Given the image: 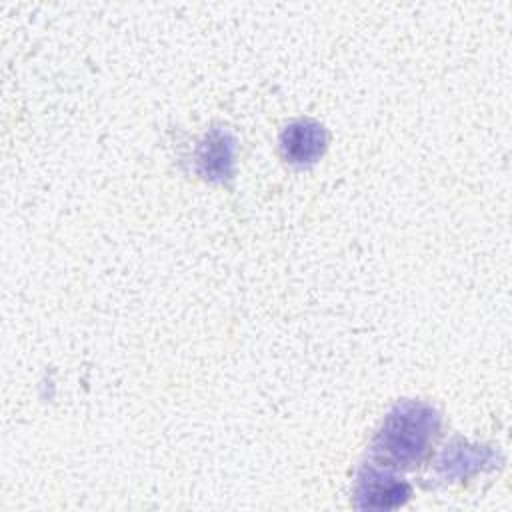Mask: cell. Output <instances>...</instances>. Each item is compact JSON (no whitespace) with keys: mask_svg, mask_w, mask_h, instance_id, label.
<instances>
[{"mask_svg":"<svg viewBox=\"0 0 512 512\" xmlns=\"http://www.w3.org/2000/svg\"><path fill=\"white\" fill-rule=\"evenodd\" d=\"M326 144V128L312 118L292 120L280 134V152L296 166L314 164L324 154Z\"/></svg>","mask_w":512,"mask_h":512,"instance_id":"obj_5","label":"cell"},{"mask_svg":"<svg viewBox=\"0 0 512 512\" xmlns=\"http://www.w3.org/2000/svg\"><path fill=\"white\" fill-rule=\"evenodd\" d=\"M440 414L426 402L420 400H400L384 416L372 444V458L392 470H410L420 466L438 434H440Z\"/></svg>","mask_w":512,"mask_h":512,"instance_id":"obj_1","label":"cell"},{"mask_svg":"<svg viewBox=\"0 0 512 512\" xmlns=\"http://www.w3.org/2000/svg\"><path fill=\"white\" fill-rule=\"evenodd\" d=\"M236 138L226 128L208 130L198 142L194 160L196 172L210 182H226L234 174Z\"/></svg>","mask_w":512,"mask_h":512,"instance_id":"obj_4","label":"cell"},{"mask_svg":"<svg viewBox=\"0 0 512 512\" xmlns=\"http://www.w3.org/2000/svg\"><path fill=\"white\" fill-rule=\"evenodd\" d=\"M500 462L502 456L498 450L454 438L438 456L436 472L444 480H466L480 472L498 468Z\"/></svg>","mask_w":512,"mask_h":512,"instance_id":"obj_3","label":"cell"},{"mask_svg":"<svg viewBox=\"0 0 512 512\" xmlns=\"http://www.w3.org/2000/svg\"><path fill=\"white\" fill-rule=\"evenodd\" d=\"M412 496L410 484L392 468L366 464L360 468L354 486V506L360 510H394Z\"/></svg>","mask_w":512,"mask_h":512,"instance_id":"obj_2","label":"cell"}]
</instances>
